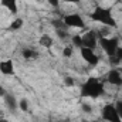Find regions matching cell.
<instances>
[{
	"instance_id": "cell-1",
	"label": "cell",
	"mask_w": 122,
	"mask_h": 122,
	"mask_svg": "<svg viewBox=\"0 0 122 122\" xmlns=\"http://www.w3.org/2000/svg\"><path fill=\"white\" fill-rule=\"evenodd\" d=\"M104 84L101 80L95 78V77H90L81 87V95L85 98H99L101 95H104Z\"/></svg>"
},
{
	"instance_id": "cell-2",
	"label": "cell",
	"mask_w": 122,
	"mask_h": 122,
	"mask_svg": "<svg viewBox=\"0 0 122 122\" xmlns=\"http://www.w3.org/2000/svg\"><path fill=\"white\" fill-rule=\"evenodd\" d=\"M90 17H91V20L98 21V23H101V24H104L107 27H115L117 26V21H115V19L112 16V10L109 7L97 6L92 10V13L90 14Z\"/></svg>"
},
{
	"instance_id": "cell-3",
	"label": "cell",
	"mask_w": 122,
	"mask_h": 122,
	"mask_svg": "<svg viewBox=\"0 0 122 122\" xmlns=\"http://www.w3.org/2000/svg\"><path fill=\"white\" fill-rule=\"evenodd\" d=\"M98 44L101 46V48L107 53V56L111 58L115 56L118 47H119V38L118 37H111V38H107V37H99L98 40Z\"/></svg>"
},
{
	"instance_id": "cell-4",
	"label": "cell",
	"mask_w": 122,
	"mask_h": 122,
	"mask_svg": "<svg viewBox=\"0 0 122 122\" xmlns=\"http://www.w3.org/2000/svg\"><path fill=\"white\" fill-rule=\"evenodd\" d=\"M101 117L107 122H121V118H119L117 108H115V104H111V102L104 105V108L101 111Z\"/></svg>"
},
{
	"instance_id": "cell-5",
	"label": "cell",
	"mask_w": 122,
	"mask_h": 122,
	"mask_svg": "<svg viewBox=\"0 0 122 122\" xmlns=\"http://www.w3.org/2000/svg\"><path fill=\"white\" fill-rule=\"evenodd\" d=\"M81 37H82V46H84L85 48H91V50H94V48L98 46V40H99L98 31L90 30V31H87L84 36H81ZM84 47H82V48H84Z\"/></svg>"
},
{
	"instance_id": "cell-6",
	"label": "cell",
	"mask_w": 122,
	"mask_h": 122,
	"mask_svg": "<svg viewBox=\"0 0 122 122\" xmlns=\"http://www.w3.org/2000/svg\"><path fill=\"white\" fill-rule=\"evenodd\" d=\"M64 23L67 27H75V29H85V23L82 20V17L77 13H72V14H68L65 16L64 19Z\"/></svg>"
},
{
	"instance_id": "cell-7",
	"label": "cell",
	"mask_w": 122,
	"mask_h": 122,
	"mask_svg": "<svg viewBox=\"0 0 122 122\" xmlns=\"http://www.w3.org/2000/svg\"><path fill=\"white\" fill-rule=\"evenodd\" d=\"M81 57L84 58V61H87L91 67H95V65H98V62H99V57L94 53V50L91 48H81Z\"/></svg>"
},
{
	"instance_id": "cell-8",
	"label": "cell",
	"mask_w": 122,
	"mask_h": 122,
	"mask_svg": "<svg viewBox=\"0 0 122 122\" xmlns=\"http://www.w3.org/2000/svg\"><path fill=\"white\" fill-rule=\"evenodd\" d=\"M107 80H108V82L112 84V85H117V87H121L122 85V75L117 68H112V70L108 72Z\"/></svg>"
},
{
	"instance_id": "cell-9",
	"label": "cell",
	"mask_w": 122,
	"mask_h": 122,
	"mask_svg": "<svg viewBox=\"0 0 122 122\" xmlns=\"http://www.w3.org/2000/svg\"><path fill=\"white\" fill-rule=\"evenodd\" d=\"M0 72L4 75H13L14 74V64L11 60L0 61Z\"/></svg>"
},
{
	"instance_id": "cell-10",
	"label": "cell",
	"mask_w": 122,
	"mask_h": 122,
	"mask_svg": "<svg viewBox=\"0 0 122 122\" xmlns=\"http://www.w3.org/2000/svg\"><path fill=\"white\" fill-rule=\"evenodd\" d=\"M3 98H4V102H6L7 108H9L11 112H14V111L19 108V102L16 101V97H13L11 94H6Z\"/></svg>"
},
{
	"instance_id": "cell-11",
	"label": "cell",
	"mask_w": 122,
	"mask_h": 122,
	"mask_svg": "<svg viewBox=\"0 0 122 122\" xmlns=\"http://www.w3.org/2000/svg\"><path fill=\"white\" fill-rule=\"evenodd\" d=\"M0 4L6 7L11 14H17L19 7H17V0H0Z\"/></svg>"
},
{
	"instance_id": "cell-12",
	"label": "cell",
	"mask_w": 122,
	"mask_h": 122,
	"mask_svg": "<svg viewBox=\"0 0 122 122\" xmlns=\"http://www.w3.org/2000/svg\"><path fill=\"white\" fill-rule=\"evenodd\" d=\"M38 43H40V46H41V47H44V48H50V47H53V44H54L53 38H51L48 34H43Z\"/></svg>"
},
{
	"instance_id": "cell-13",
	"label": "cell",
	"mask_w": 122,
	"mask_h": 122,
	"mask_svg": "<svg viewBox=\"0 0 122 122\" xmlns=\"http://www.w3.org/2000/svg\"><path fill=\"white\" fill-rule=\"evenodd\" d=\"M21 56H23L26 60H31V58H36V57H37V53H36L33 48H23V50H21Z\"/></svg>"
},
{
	"instance_id": "cell-14",
	"label": "cell",
	"mask_w": 122,
	"mask_h": 122,
	"mask_svg": "<svg viewBox=\"0 0 122 122\" xmlns=\"http://www.w3.org/2000/svg\"><path fill=\"white\" fill-rule=\"evenodd\" d=\"M23 19H16L14 21H11V24L9 26V30H11V31H17V30H20L21 27H23Z\"/></svg>"
},
{
	"instance_id": "cell-15",
	"label": "cell",
	"mask_w": 122,
	"mask_h": 122,
	"mask_svg": "<svg viewBox=\"0 0 122 122\" xmlns=\"http://www.w3.org/2000/svg\"><path fill=\"white\" fill-rule=\"evenodd\" d=\"M51 24H53V27H54L56 30H67V29H68V27L65 26L64 20H61V19H56V20H53Z\"/></svg>"
},
{
	"instance_id": "cell-16",
	"label": "cell",
	"mask_w": 122,
	"mask_h": 122,
	"mask_svg": "<svg viewBox=\"0 0 122 122\" xmlns=\"http://www.w3.org/2000/svg\"><path fill=\"white\" fill-rule=\"evenodd\" d=\"M121 61H122V47H118V50H117L115 56H114V57H111V62H112L114 65H117V64H119Z\"/></svg>"
},
{
	"instance_id": "cell-17",
	"label": "cell",
	"mask_w": 122,
	"mask_h": 122,
	"mask_svg": "<svg viewBox=\"0 0 122 122\" xmlns=\"http://www.w3.org/2000/svg\"><path fill=\"white\" fill-rule=\"evenodd\" d=\"M71 40H72V43H74L75 47H78V48H82V47H84V46H82V37H81V36H74Z\"/></svg>"
},
{
	"instance_id": "cell-18",
	"label": "cell",
	"mask_w": 122,
	"mask_h": 122,
	"mask_svg": "<svg viewBox=\"0 0 122 122\" xmlns=\"http://www.w3.org/2000/svg\"><path fill=\"white\" fill-rule=\"evenodd\" d=\"M19 108H20L21 111H27V109H29V101H27L26 98L20 99V102H19Z\"/></svg>"
},
{
	"instance_id": "cell-19",
	"label": "cell",
	"mask_w": 122,
	"mask_h": 122,
	"mask_svg": "<svg viewBox=\"0 0 122 122\" xmlns=\"http://www.w3.org/2000/svg\"><path fill=\"white\" fill-rule=\"evenodd\" d=\"M72 53H74L72 47H65V48H64V51H62V54H64V57H65V58L72 57Z\"/></svg>"
},
{
	"instance_id": "cell-20",
	"label": "cell",
	"mask_w": 122,
	"mask_h": 122,
	"mask_svg": "<svg viewBox=\"0 0 122 122\" xmlns=\"http://www.w3.org/2000/svg\"><path fill=\"white\" fill-rule=\"evenodd\" d=\"M64 84H65L67 87H74V85H75V80H74L72 77H65V78H64Z\"/></svg>"
},
{
	"instance_id": "cell-21",
	"label": "cell",
	"mask_w": 122,
	"mask_h": 122,
	"mask_svg": "<svg viewBox=\"0 0 122 122\" xmlns=\"http://www.w3.org/2000/svg\"><path fill=\"white\" fill-rule=\"evenodd\" d=\"M115 108H117V112H118L119 118L122 119V101H117L115 102Z\"/></svg>"
},
{
	"instance_id": "cell-22",
	"label": "cell",
	"mask_w": 122,
	"mask_h": 122,
	"mask_svg": "<svg viewBox=\"0 0 122 122\" xmlns=\"http://www.w3.org/2000/svg\"><path fill=\"white\" fill-rule=\"evenodd\" d=\"M56 33H57V36L60 37L61 40H65V38L68 37V33H67V30H56Z\"/></svg>"
},
{
	"instance_id": "cell-23",
	"label": "cell",
	"mask_w": 122,
	"mask_h": 122,
	"mask_svg": "<svg viewBox=\"0 0 122 122\" xmlns=\"http://www.w3.org/2000/svg\"><path fill=\"white\" fill-rule=\"evenodd\" d=\"M48 4L53 6L54 9H57V7L60 6V0H48Z\"/></svg>"
},
{
	"instance_id": "cell-24",
	"label": "cell",
	"mask_w": 122,
	"mask_h": 122,
	"mask_svg": "<svg viewBox=\"0 0 122 122\" xmlns=\"http://www.w3.org/2000/svg\"><path fill=\"white\" fill-rule=\"evenodd\" d=\"M82 111L84 112H87V114H90L92 109H91V105H88V104H82Z\"/></svg>"
},
{
	"instance_id": "cell-25",
	"label": "cell",
	"mask_w": 122,
	"mask_h": 122,
	"mask_svg": "<svg viewBox=\"0 0 122 122\" xmlns=\"http://www.w3.org/2000/svg\"><path fill=\"white\" fill-rule=\"evenodd\" d=\"M6 94H7V92H6V90H4V88H3V87L0 85V97H4Z\"/></svg>"
},
{
	"instance_id": "cell-26",
	"label": "cell",
	"mask_w": 122,
	"mask_h": 122,
	"mask_svg": "<svg viewBox=\"0 0 122 122\" xmlns=\"http://www.w3.org/2000/svg\"><path fill=\"white\" fill-rule=\"evenodd\" d=\"M65 3H72V4H75V3H80V0H64Z\"/></svg>"
},
{
	"instance_id": "cell-27",
	"label": "cell",
	"mask_w": 122,
	"mask_h": 122,
	"mask_svg": "<svg viewBox=\"0 0 122 122\" xmlns=\"http://www.w3.org/2000/svg\"><path fill=\"white\" fill-rule=\"evenodd\" d=\"M0 122H9L7 119H0Z\"/></svg>"
},
{
	"instance_id": "cell-28",
	"label": "cell",
	"mask_w": 122,
	"mask_h": 122,
	"mask_svg": "<svg viewBox=\"0 0 122 122\" xmlns=\"http://www.w3.org/2000/svg\"><path fill=\"white\" fill-rule=\"evenodd\" d=\"M82 122H97V121H82Z\"/></svg>"
},
{
	"instance_id": "cell-29",
	"label": "cell",
	"mask_w": 122,
	"mask_h": 122,
	"mask_svg": "<svg viewBox=\"0 0 122 122\" xmlns=\"http://www.w3.org/2000/svg\"><path fill=\"white\" fill-rule=\"evenodd\" d=\"M48 122H56V121H48Z\"/></svg>"
}]
</instances>
